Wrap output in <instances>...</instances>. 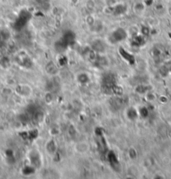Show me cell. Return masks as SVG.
Listing matches in <instances>:
<instances>
[{"label":"cell","instance_id":"1","mask_svg":"<svg viewBox=\"0 0 171 179\" xmlns=\"http://www.w3.org/2000/svg\"><path fill=\"white\" fill-rule=\"evenodd\" d=\"M126 37L125 31L122 29H117V31H115L113 35V38L115 39V41H118V40H122Z\"/></svg>","mask_w":171,"mask_h":179},{"label":"cell","instance_id":"2","mask_svg":"<svg viewBox=\"0 0 171 179\" xmlns=\"http://www.w3.org/2000/svg\"><path fill=\"white\" fill-rule=\"evenodd\" d=\"M121 53H122L123 56V57H124L126 60H127L129 63L133 64V62H134V59H133V57L131 55H128V54H127V52H125V51H124L123 53V52H121Z\"/></svg>","mask_w":171,"mask_h":179}]
</instances>
